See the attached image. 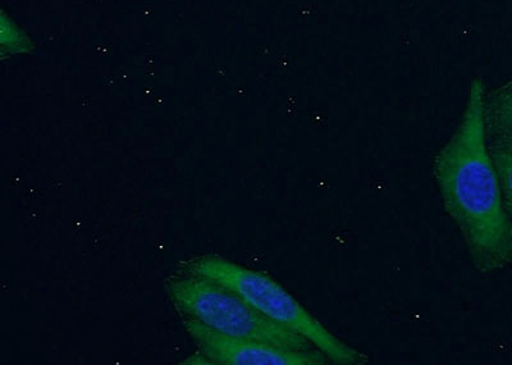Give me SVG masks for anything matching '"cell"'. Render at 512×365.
<instances>
[{"instance_id":"obj_2","label":"cell","mask_w":512,"mask_h":365,"mask_svg":"<svg viewBox=\"0 0 512 365\" xmlns=\"http://www.w3.org/2000/svg\"><path fill=\"white\" fill-rule=\"evenodd\" d=\"M180 269L192 275L208 278L233 292L256 312L276 322L277 325L303 336L315 349L322 351L332 364L369 363L367 355L351 348L328 331L327 327L310 314L285 287L265 273L253 271L218 255L191 258L182 263Z\"/></svg>"},{"instance_id":"obj_1","label":"cell","mask_w":512,"mask_h":365,"mask_svg":"<svg viewBox=\"0 0 512 365\" xmlns=\"http://www.w3.org/2000/svg\"><path fill=\"white\" fill-rule=\"evenodd\" d=\"M486 88L474 79L451 138L434 157V179L443 208L463 236L482 275L512 264V218L507 212L488 148Z\"/></svg>"},{"instance_id":"obj_6","label":"cell","mask_w":512,"mask_h":365,"mask_svg":"<svg viewBox=\"0 0 512 365\" xmlns=\"http://www.w3.org/2000/svg\"><path fill=\"white\" fill-rule=\"evenodd\" d=\"M487 132L512 131V77L500 88L486 94Z\"/></svg>"},{"instance_id":"obj_7","label":"cell","mask_w":512,"mask_h":365,"mask_svg":"<svg viewBox=\"0 0 512 365\" xmlns=\"http://www.w3.org/2000/svg\"><path fill=\"white\" fill-rule=\"evenodd\" d=\"M182 364L213 365V363L210 362V360L207 357H205V355L203 353H201V351H198V353H196L194 355V357H190V358H187L186 360H184V362H182Z\"/></svg>"},{"instance_id":"obj_5","label":"cell","mask_w":512,"mask_h":365,"mask_svg":"<svg viewBox=\"0 0 512 365\" xmlns=\"http://www.w3.org/2000/svg\"><path fill=\"white\" fill-rule=\"evenodd\" d=\"M488 148L500 180L507 212L512 218V131L487 132Z\"/></svg>"},{"instance_id":"obj_3","label":"cell","mask_w":512,"mask_h":365,"mask_svg":"<svg viewBox=\"0 0 512 365\" xmlns=\"http://www.w3.org/2000/svg\"><path fill=\"white\" fill-rule=\"evenodd\" d=\"M166 290L182 319L239 339L268 342L282 348L318 350L303 336L256 312L246 301L208 278L178 271L168 277Z\"/></svg>"},{"instance_id":"obj_4","label":"cell","mask_w":512,"mask_h":365,"mask_svg":"<svg viewBox=\"0 0 512 365\" xmlns=\"http://www.w3.org/2000/svg\"><path fill=\"white\" fill-rule=\"evenodd\" d=\"M199 351L213 365H326L329 359L319 350L282 348L268 342L223 335L191 319H182Z\"/></svg>"}]
</instances>
